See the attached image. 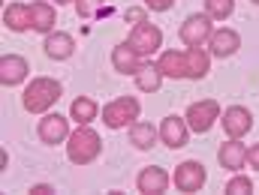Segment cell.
Returning <instances> with one entry per match:
<instances>
[{
    "mask_svg": "<svg viewBox=\"0 0 259 195\" xmlns=\"http://www.w3.org/2000/svg\"><path fill=\"white\" fill-rule=\"evenodd\" d=\"M157 66L166 78H190V81H199L211 72V51L202 48H184V51H163L157 57Z\"/></svg>",
    "mask_w": 259,
    "mask_h": 195,
    "instance_id": "cell-1",
    "label": "cell"
},
{
    "mask_svg": "<svg viewBox=\"0 0 259 195\" xmlns=\"http://www.w3.org/2000/svg\"><path fill=\"white\" fill-rule=\"evenodd\" d=\"M64 96V84L58 81V78H33L27 87H24V93H21V105H24V111H30V114H46V111H52L55 108V102Z\"/></svg>",
    "mask_w": 259,
    "mask_h": 195,
    "instance_id": "cell-2",
    "label": "cell"
},
{
    "mask_svg": "<svg viewBox=\"0 0 259 195\" xmlns=\"http://www.w3.org/2000/svg\"><path fill=\"white\" fill-rule=\"evenodd\" d=\"M100 153H103V141L88 123L78 126L75 132H69V138H66V159L72 165H91L94 159H100Z\"/></svg>",
    "mask_w": 259,
    "mask_h": 195,
    "instance_id": "cell-3",
    "label": "cell"
},
{
    "mask_svg": "<svg viewBox=\"0 0 259 195\" xmlns=\"http://www.w3.org/2000/svg\"><path fill=\"white\" fill-rule=\"evenodd\" d=\"M139 114H142V105L136 96H118L103 105V123L109 129H127L139 120Z\"/></svg>",
    "mask_w": 259,
    "mask_h": 195,
    "instance_id": "cell-4",
    "label": "cell"
},
{
    "mask_svg": "<svg viewBox=\"0 0 259 195\" xmlns=\"http://www.w3.org/2000/svg\"><path fill=\"white\" fill-rule=\"evenodd\" d=\"M211 33H214V18H211L208 12H193V15H187L184 24L178 27V39H181L187 48H202V45H208Z\"/></svg>",
    "mask_w": 259,
    "mask_h": 195,
    "instance_id": "cell-5",
    "label": "cell"
},
{
    "mask_svg": "<svg viewBox=\"0 0 259 195\" xmlns=\"http://www.w3.org/2000/svg\"><path fill=\"white\" fill-rule=\"evenodd\" d=\"M127 42H130V48H136L142 57H151V54H157V51L163 48V30L145 18V21H139V24L133 27V33L127 36Z\"/></svg>",
    "mask_w": 259,
    "mask_h": 195,
    "instance_id": "cell-6",
    "label": "cell"
},
{
    "mask_svg": "<svg viewBox=\"0 0 259 195\" xmlns=\"http://www.w3.org/2000/svg\"><path fill=\"white\" fill-rule=\"evenodd\" d=\"M220 102L217 99H199V102H190L187 105V123H190V129L199 132V135H205V132H211V126L220 120Z\"/></svg>",
    "mask_w": 259,
    "mask_h": 195,
    "instance_id": "cell-7",
    "label": "cell"
},
{
    "mask_svg": "<svg viewBox=\"0 0 259 195\" xmlns=\"http://www.w3.org/2000/svg\"><path fill=\"white\" fill-rule=\"evenodd\" d=\"M208 180V171L199 159H187L181 165H175V174H172V183L178 192H199Z\"/></svg>",
    "mask_w": 259,
    "mask_h": 195,
    "instance_id": "cell-8",
    "label": "cell"
},
{
    "mask_svg": "<svg viewBox=\"0 0 259 195\" xmlns=\"http://www.w3.org/2000/svg\"><path fill=\"white\" fill-rule=\"evenodd\" d=\"M190 123H187V117H178V114H166L163 120H160V141L169 147V150H181V147H187V141H190Z\"/></svg>",
    "mask_w": 259,
    "mask_h": 195,
    "instance_id": "cell-9",
    "label": "cell"
},
{
    "mask_svg": "<svg viewBox=\"0 0 259 195\" xmlns=\"http://www.w3.org/2000/svg\"><path fill=\"white\" fill-rule=\"evenodd\" d=\"M69 120H72V117H64V114H58V111H55V114L46 111L42 120L36 123L39 141H42V144H52V147H55V144H64L66 138H69V132H72L69 129Z\"/></svg>",
    "mask_w": 259,
    "mask_h": 195,
    "instance_id": "cell-10",
    "label": "cell"
},
{
    "mask_svg": "<svg viewBox=\"0 0 259 195\" xmlns=\"http://www.w3.org/2000/svg\"><path fill=\"white\" fill-rule=\"evenodd\" d=\"M169 186H172V177L160 165H145L139 171V177H136V189L142 195H163Z\"/></svg>",
    "mask_w": 259,
    "mask_h": 195,
    "instance_id": "cell-11",
    "label": "cell"
},
{
    "mask_svg": "<svg viewBox=\"0 0 259 195\" xmlns=\"http://www.w3.org/2000/svg\"><path fill=\"white\" fill-rule=\"evenodd\" d=\"M220 123H223V132L229 138H244L247 132L253 129V114L250 108L244 105H229L223 114H220Z\"/></svg>",
    "mask_w": 259,
    "mask_h": 195,
    "instance_id": "cell-12",
    "label": "cell"
},
{
    "mask_svg": "<svg viewBox=\"0 0 259 195\" xmlns=\"http://www.w3.org/2000/svg\"><path fill=\"white\" fill-rule=\"evenodd\" d=\"M241 48V36H238V30H232V27H217L214 33H211V39H208V51H211V57H232L235 51Z\"/></svg>",
    "mask_w": 259,
    "mask_h": 195,
    "instance_id": "cell-13",
    "label": "cell"
},
{
    "mask_svg": "<svg viewBox=\"0 0 259 195\" xmlns=\"http://www.w3.org/2000/svg\"><path fill=\"white\" fill-rule=\"evenodd\" d=\"M217 162H220V168H226V171H241V168L247 165V147L241 144V138L223 141L220 150H217Z\"/></svg>",
    "mask_w": 259,
    "mask_h": 195,
    "instance_id": "cell-14",
    "label": "cell"
},
{
    "mask_svg": "<svg viewBox=\"0 0 259 195\" xmlns=\"http://www.w3.org/2000/svg\"><path fill=\"white\" fill-rule=\"evenodd\" d=\"M42 51H46L49 60H69L75 54V39L64 30H52V33H46Z\"/></svg>",
    "mask_w": 259,
    "mask_h": 195,
    "instance_id": "cell-15",
    "label": "cell"
},
{
    "mask_svg": "<svg viewBox=\"0 0 259 195\" xmlns=\"http://www.w3.org/2000/svg\"><path fill=\"white\" fill-rule=\"evenodd\" d=\"M30 66L21 54H3L0 57V84L3 87H18L24 78H27Z\"/></svg>",
    "mask_w": 259,
    "mask_h": 195,
    "instance_id": "cell-16",
    "label": "cell"
},
{
    "mask_svg": "<svg viewBox=\"0 0 259 195\" xmlns=\"http://www.w3.org/2000/svg\"><path fill=\"white\" fill-rule=\"evenodd\" d=\"M145 60H148V57H142L136 48H130V42H118V45L112 48V66H115V72H121V75H136Z\"/></svg>",
    "mask_w": 259,
    "mask_h": 195,
    "instance_id": "cell-17",
    "label": "cell"
},
{
    "mask_svg": "<svg viewBox=\"0 0 259 195\" xmlns=\"http://www.w3.org/2000/svg\"><path fill=\"white\" fill-rule=\"evenodd\" d=\"M55 24H58L55 3H49V0H33V3H30V30H36V33H52Z\"/></svg>",
    "mask_w": 259,
    "mask_h": 195,
    "instance_id": "cell-18",
    "label": "cell"
},
{
    "mask_svg": "<svg viewBox=\"0 0 259 195\" xmlns=\"http://www.w3.org/2000/svg\"><path fill=\"white\" fill-rule=\"evenodd\" d=\"M133 78H136V87H139V90H145V93H157L166 75L160 72L157 60H151V57H148V60L142 63V69H139V72H136Z\"/></svg>",
    "mask_w": 259,
    "mask_h": 195,
    "instance_id": "cell-19",
    "label": "cell"
},
{
    "mask_svg": "<svg viewBox=\"0 0 259 195\" xmlns=\"http://www.w3.org/2000/svg\"><path fill=\"white\" fill-rule=\"evenodd\" d=\"M3 24H6V30H12V33L30 30V6H27V3H9V6L3 9Z\"/></svg>",
    "mask_w": 259,
    "mask_h": 195,
    "instance_id": "cell-20",
    "label": "cell"
},
{
    "mask_svg": "<svg viewBox=\"0 0 259 195\" xmlns=\"http://www.w3.org/2000/svg\"><path fill=\"white\" fill-rule=\"evenodd\" d=\"M157 141H160V126H151V123H145V120H136V123L130 126V144H133L136 150H151Z\"/></svg>",
    "mask_w": 259,
    "mask_h": 195,
    "instance_id": "cell-21",
    "label": "cell"
},
{
    "mask_svg": "<svg viewBox=\"0 0 259 195\" xmlns=\"http://www.w3.org/2000/svg\"><path fill=\"white\" fill-rule=\"evenodd\" d=\"M97 114H100V105H97L91 96H75V99H72V105H69V117H72L78 126H84V123L97 120Z\"/></svg>",
    "mask_w": 259,
    "mask_h": 195,
    "instance_id": "cell-22",
    "label": "cell"
},
{
    "mask_svg": "<svg viewBox=\"0 0 259 195\" xmlns=\"http://www.w3.org/2000/svg\"><path fill=\"white\" fill-rule=\"evenodd\" d=\"M205 12L214 21H226L235 12V0H205Z\"/></svg>",
    "mask_w": 259,
    "mask_h": 195,
    "instance_id": "cell-23",
    "label": "cell"
},
{
    "mask_svg": "<svg viewBox=\"0 0 259 195\" xmlns=\"http://www.w3.org/2000/svg\"><path fill=\"white\" fill-rule=\"evenodd\" d=\"M223 192H226V195H250V192H253V180H250V177H244V174H235V177L223 186Z\"/></svg>",
    "mask_w": 259,
    "mask_h": 195,
    "instance_id": "cell-24",
    "label": "cell"
},
{
    "mask_svg": "<svg viewBox=\"0 0 259 195\" xmlns=\"http://www.w3.org/2000/svg\"><path fill=\"white\" fill-rule=\"evenodd\" d=\"M103 3L106 0H75V12H78V18H94L103 9Z\"/></svg>",
    "mask_w": 259,
    "mask_h": 195,
    "instance_id": "cell-25",
    "label": "cell"
},
{
    "mask_svg": "<svg viewBox=\"0 0 259 195\" xmlns=\"http://www.w3.org/2000/svg\"><path fill=\"white\" fill-rule=\"evenodd\" d=\"M145 6H148L151 12H166V9L175 6V0H145Z\"/></svg>",
    "mask_w": 259,
    "mask_h": 195,
    "instance_id": "cell-26",
    "label": "cell"
},
{
    "mask_svg": "<svg viewBox=\"0 0 259 195\" xmlns=\"http://www.w3.org/2000/svg\"><path fill=\"white\" fill-rule=\"evenodd\" d=\"M247 165H250V168H256V171H259V144H253V147H247Z\"/></svg>",
    "mask_w": 259,
    "mask_h": 195,
    "instance_id": "cell-27",
    "label": "cell"
},
{
    "mask_svg": "<svg viewBox=\"0 0 259 195\" xmlns=\"http://www.w3.org/2000/svg\"><path fill=\"white\" fill-rule=\"evenodd\" d=\"M30 192L33 195H52L55 192V186H49V183H36V186H30Z\"/></svg>",
    "mask_w": 259,
    "mask_h": 195,
    "instance_id": "cell-28",
    "label": "cell"
},
{
    "mask_svg": "<svg viewBox=\"0 0 259 195\" xmlns=\"http://www.w3.org/2000/svg\"><path fill=\"white\" fill-rule=\"evenodd\" d=\"M127 18H133V21L139 24V21H145V12H142V9H130V12H127Z\"/></svg>",
    "mask_w": 259,
    "mask_h": 195,
    "instance_id": "cell-29",
    "label": "cell"
},
{
    "mask_svg": "<svg viewBox=\"0 0 259 195\" xmlns=\"http://www.w3.org/2000/svg\"><path fill=\"white\" fill-rule=\"evenodd\" d=\"M64 3H75V0H55V6H64Z\"/></svg>",
    "mask_w": 259,
    "mask_h": 195,
    "instance_id": "cell-30",
    "label": "cell"
},
{
    "mask_svg": "<svg viewBox=\"0 0 259 195\" xmlns=\"http://www.w3.org/2000/svg\"><path fill=\"white\" fill-rule=\"evenodd\" d=\"M253 3H256V6H259V0H253Z\"/></svg>",
    "mask_w": 259,
    "mask_h": 195,
    "instance_id": "cell-31",
    "label": "cell"
}]
</instances>
